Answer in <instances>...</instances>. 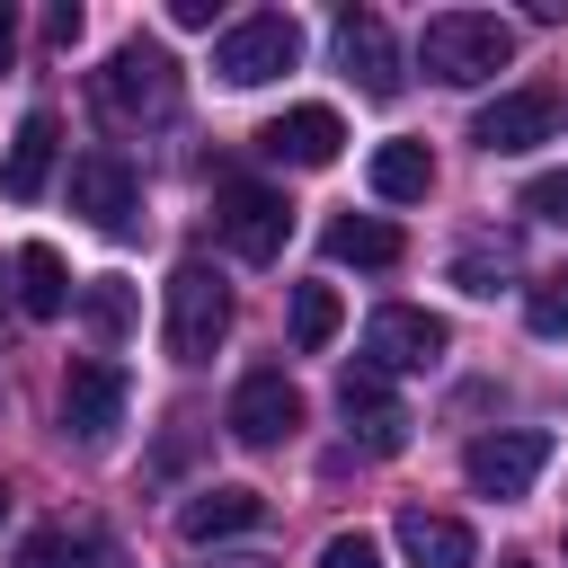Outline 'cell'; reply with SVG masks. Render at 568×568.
I'll use <instances>...</instances> for the list:
<instances>
[{
    "mask_svg": "<svg viewBox=\"0 0 568 568\" xmlns=\"http://www.w3.org/2000/svg\"><path fill=\"white\" fill-rule=\"evenodd\" d=\"M417 62H426V80H444V89H479V80H497V71L515 62V27H506L497 9H435V18L417 27Z\"/></svg>",
    "mask_w": 568,
    "mask_h": 568,
    "instance_id": "1",
    "label": "cell"
},
{
    "mask_svg": "<svg viewBox=\"0 0 568 568\" xmlns=\"http://www.w3.org/2000/svg\"><path fill=\"white\" fill-rule=\"evenodd\" d=\"M89 89H98V115L106 124H160V115H178V62L151 36H124Z\"/></svg>",
    "mask_w": 568,
    "mask_h": 568,
    "instance_id": "2",
    "label": "cell"
},
{
    "mask_svg": "<svg viewBox=\"0 0 568 568\" xmlns=\"http://www.w3.org/2000/svg\"><path fill=\"white\" fill-rule=\"evenodd\" d=\"M160 337H169V355H178V364H213V346L231 337V293H222V275H213L204 257H178Z\"/></svg>",
    "mask_w": 568,
    "mask_h": 568,
    "instance_id": "3",
    "label": "cell"
},
{
    "mask_svg": "<svg viewBox=\"0 0 568 568\" xmlns=\"http://www.w3.org/2000/svg\"><path fill=\"white\" fill-rule=\"evenodd\" d=\"M293 62H302V27H293L284 9H257V18L222 27V44H213V71H222L231 89H266V80L293 71Z\"/></svg>",
    "mask_w": 568,
    "mask_h": 568,
    "instance_id": "4",
    "label": "cell"
},
{
    "mask_svg": "<svg viewBox=\"0 0 568 568\" xmlns=\"http://www.w3.org/2000/svg\"><path fill=\"white\" fill-rule=\"evenodd\" d=\"M550 470V435L541 426H497V435H479L470 453H462V479L479 488V497H532V479Z\"/></svg>",
    "mask_w": 568,
    "mask_h": 568,
    "instance_id": "5",
    "label": "cell"
},
{
    "mask_svg": "<svg viewBox=\"0 0 568 568\" xmlns=\"http://www.w3.org/2000/svg\"><path fill=\"white\" fill-rule=\"evenodd\" d=\"M444 346H453V328L435 311H417V302H390V311L364 320V364L373 373H435Z\"/></svg>",
    "mask_w": 568,
    "mask_h": 568,
    "instance_id": "6",
    "label": "cell"
},
{
    "mask_svg": "<svg viewBox=\"0 0 568 568\" xmlns=\"http://www.w3.org/2000/svg\"><path fill=\"white\" fill-rule=\"evenodd\" d=\"M213 231H222V248H231V257L266 266V257H284V240H293V204H284L275 186H222Z\"/></svg>",
    "mask_w": 568,
    "mask_h": 568,
    "instance_id": "7",
    "label": "cell"
},
{
    "mask_svg": "<svg viewBox=\"0 0 568 568\" xmlns=\"http://www.w3.org/2000/svg\"><path fill=\"white\" fill-rule=\"evenodd\" d=\"M124 399H133V382H124V364H106V355H80V364L62 373V426H71L80 444H106V435L124 426Z\"/></svg>",
    "mask_w": 568,
    "mask_h": 568,
    "instance_id": "8",
    "label": "cell"
},
{
    "mask_svg": "<svg viewBox=\"0 0 568 568\" xmlns=\"http://www.w3.org/2000/svg\"><path fill=\"white\" fill-rule=\"evenodd\" d=\"M559 133V98L550 89H506V98H488L479 115H470V142L488 151V160H515V151H532V142H550Z\"/></svg>",
    "mask_w": 568,
    "mask_h": 568,
    "instance_id": "9",
    "label": "cell"
},
{
    "mask_svg": "<svg viewBox=\"0 0 568 568\" xmlns=\"http://www.w3.org/2000/svg\"><path fill=\"white\" fill-rule=\"evenodd\" d=\"M337 408H346V435L373 453V462H390V453H408V408L390 399V373H373V364H355L346 382H337Z\"/></svg>",
    "mask_w": 568,
    "mask_h": 568,
    "instance_id": "10",
    "label": "cell"
},
{
    "mask_svg": "<svg viewBox=\"0 0 568 568\" xmlns=\"http://www.w3.org/2000/svg\"><path fill=\"white\" fill-rule=\"evenodd\" d=\"M293 426H302V390H293L275 364L240 373V390H231V435H240V444H284Z\"/></svg>",
    "mask_w": 568,
    "mask_h": 568,
    "instance_id": "11",
    "label": "cell"
},
{
    "mask_svg": "<svg viewBox=\"0 0 568 568\" xmlns=\"http://www.w3.org/2000/svg\"><path fill=\"white\" fill-rule=\"evenodd\" d=\"M257 151L284 169H328L346 151V124H337V106H284L275 124H257Z\"/></svg>",
    "mask_w": 568,
    "mask_h": 568,
    "instance_id": "12",
    "label": "cell"
},
{
    "mask_svg": "<svg viewBox=\"0 0 568 568\" xmlns=\"http://www.w3.org/2000/svg\"><path fill=\"white\" fill-rule=\"evenodd\" d=\"M133 204H142V186H133L124 151H80V160H71V213H89L98 231H124Z\"/></svg>",
    "mask_w": 568,
    "mask_h": 568,
    "instance_id": "13",
    "label": "cell"
},
{
    "mask_svg": "<svg viewBox=\"0 0 568 568\" xmlns=\"http://www.w3.org/2000/svg\"><path fill=\"white\" fill-rule=\"evenodd\" d=\"M337 62H346V80L364 98H399V44H390V27L373 9H346L337 18Z\"/></svg>",
    "mask_w": 568,
    "mask_h": 568,
    "instance_id": "14",
    "label": "cell"
},
{
    "mask_svg": "<svg viewBox=\"0 0 568 568\" xmlns=\"http://www.w3.org/2000/svg\"><path fill=\"white\" fill-rule=\"evenodd\" d=\"M53 151H62V115L53 106H27L18 133H9V160H0V195L9 204H36L44 178H53Z\"/></svg>",
    "mask_w": 568,
    "mask_h": 568,
    "instance_id": "15",
    "label": "cell"
},
{
    "mask_svg": "<svg viewBox=\"0 0 568 568\" xmlns=\"http://www.w3.org/2000/svg\"><path fill=\"white\" fill-rule=\"evenodd\" d=\"M266 524V497L257 488H240V479H222V488H195L186 506H178V532L204 550V541H231V532H257Z\"/></svg>",
    "mask_w": 568,
    "mask_h": 568,
    "instance_id": "16",
    "label": "cell"
},
{
    "mask_svg": "<svg viewBox=\"0 0 568 568\" xmlns=\"http://www.w3.org/2000/svg\"><path fill=\"white\" fill-rule=\"evenodd\" d=\"M399 550H408V568H470V559H479L470 524H462V515H426V506L399 515Z\"/></svg>",
    "mask_w": 568,
    "mask_h": 568,
    "instance_id": "17",
    "label": "cell"
},
{
    "mask_svg": "<svg viewBox=\"0 0 568 568\" xmlns=\"http://www.w3.org/2000/svg\"><path fill=\"white\" fill-rule=\"evenodd\" d=\"M320 248H328V266H399L408 257V240L390 231V222H373V213H337L328 231H320Z\"/></svg>",
    "mask_w": 568,
    "mask_h": 568,
    "instance_id": "18",
    "label": "cell"
},
{
    "mask_svg": "<svg viewBox=\"0 0 568 568\" xmlns=\"http://www.w3.org/2000/svg\"><path fill=\"white\" fill-rule=\"evenodd\" d=\"M9 275H18V311H27V320H62V311H71V266H62L53 240H27Z\"/></svg>",
    "mask_w": 568,
    "mask_h": 568,
    "instance_id": "19",
    "label": "cell"
},
{
    "mask_svg": "<svg viewBox=\"0 0 568 568\" xmlns=\"http://www.w3.org/2000/svg\"><path fill=\"white\" fill-rule=\"evenodd\" d=\"M426 186H435V151L426 142H382L373 151V195L382 204H417Z\"/></svg>",
    "mask_w": 568,
    "mask_h": 568,
    "instance_id": "20",
    "label": "cell"
},
{
    "mask_svg": "<svg viewBox=\"0 0 568 568\" xmlns=\"http://www.w3.org/2000/svg\"><path fill=\"white\" fill-rule=\"evenodd\" d=\"M18 568H115V541L106 532H36L18 550Z\"/></svg>",
    "mask_w": 568,
    "mask_h": 568,
    "instance_id": "21",
    "label": "cell"
},
{
    "mask_svg": "<svg viewBox=\"0 0 568 568\" xmlns=\"http://www.w3.org/2000/svg\"><path fill=\"white\" fill-rule=\"evenodd\" d=\"M337 320H346L337 284H293V346H302V355H320V346L337 337Z\"/></svg>",
    "mask_w": 568,
    "mask_h": 568,
    "instance_id": "22",
    "label": "cell"
},
{
    "mask_svg": "<svg viewBox=\"0 0 568 568\" xmlns=\"http://www.w3.org/2000/svg\"><path fill=\"white\" fill-rule=\"evenodd\" d=\"M80 320H89L98 337H124V328H133V293H124L115 275H98V284L80 293Z\"/></svg>",
    "mask_w": 568,
    "mask_h": 568,
    "instance_id": "23",
    "label": "cell"
},
{
    "mask_svg": "<svg viewBox=\"0 0 568 568\" xmlns=\"http://www.w3.org/2000/svg\"><path fill=\"white\" fill-rule=\"evenodd\" d=\"M524 320H532V337H568V266L524 293Z\"/></svg>",
    "mask_w": 568,
    "mask_h": 568,
    "instance_id": "24",
    "label": "cell"
},
{
    "mask_svg": "<svg viewBox=\"0 0 568 568\" xmlns=\"http://www.w3.org/2000/svg\"><path fill=\"white\" fill-rule=\"evenodd\" d=\"M524 213H532V222H568V169H541V178L524 186Z\"/></svg>",
    "mask_w": 568,
    "mask_h": 568,
    "instance_id": "25",
    "label": "cell"
},
{
    "mask_svg": "<svg viewBox=\"0 0 568 568\" xmlns=\"http://www.w3.org/2000/svg\"><path fill=\"white\" fill-rule=\"evenodd\" d=\"M320 568H382V541L373 532H328L320 541Z\"/></svg>",
    "mask_w": 568,
    "mask_h": 568,
    "instance_id": "26",
    "label": "cell"
},
{
    "mask_svg": "<svg viewBox=\"0 0 568 568\" xmlns=\"http://www.w3.org/2000/svg\"><path fill=\"white\" fill-rule=\"evenodd\" d=\"M169 18H178V27H213V18H222V0H169Z\"/></svg>",
    "mask_w": 568,
    "mask_h": 568,
    "instance_id": "27",
    "label": "cell"
},
{
    "mask_svg": "<svg viewBox=\"0 0 568 568\" xmlns=\"http://www.w3.org/2000/svg\"><path fill=\"white\" fill-rule=\"evenodd\" d=\"M44 36H53V44H80V9H71V0H62V9H53V18H44Z\"/></svg>",
    "mask_w": 568,
    "mask_h": 568,
    "instance_id": "28",
    "label": "cell"
},
{
    "mask_svg": "<svg viewBox=\"0 0 568 568\" xmlns=\"http://www.w3.org/2000/svg\"><path fill=\"white\" fill-rule=\"evenodd\" d=\"M9 62H18V9L0 0V71H9Z\"/></svg>",
    "mask_w": 568,
    "mask_h": 568,
    "instance_id": "29",
    "label": "cell"
},
{
    "mask_svg": "<svg viewBox=\"0 0 568 568\" xmlns=\"http://www.w3.org/2000/svg\"><path fill=\"white\" fill-rule=\"evenodd\" d=\"M506 568H532V559H506Z\"/></svg>",
    "mask_w": 568,
    "mask_h": 568,
    "instance_id": "30",
    "label": "cell"
},
{
    "mask_svg": "<svg viewBox=\"0 0 568 568\" xmlns=\"http://www.w3.org/2000/svg\"><path fill=\"white\" fill-rule=\"evenodd\" d=\"M240 568H266V559H240Z\"/></svg>",
    "mask_w": 568,
    "mask_h": 568,
    "instance_id": "31",
    "label": "cell"
},
{
    "mask_svg": "<svg viewBox=\"0 0 568 568\" xmlns=\"http://www.w3.org/2000/svg\"><path fill=\"white\" fill-rule=\"evenodd\" d=\"M0 515H9V497H0Z\"/></svg>",
    "mask_w": 568,
    "mask_h": 568,
    "instance_id": "32",
    "label": "cell"
}]
</instances>
